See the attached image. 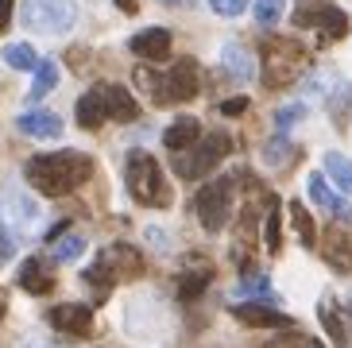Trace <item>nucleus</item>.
Here are the masks:
<instances>
[{"label": "nucleus", "instance_id": "obj_5", "mask_svg": "<svg viewBox=\"0 0 352 348\" xmlns=\"http://www.w3.org/2000/svg\"><path fill=\"white\" fill-rule=\"evenodd\" d=\"M124 178H128V194L140 205H151V209H166V205H170V186H166V178H163V166H159L147 151L128 155Z\"/></svg>", "mask_w": 352, "mask_h": 348}, {"label": "nucleus", "instance_id": "obj_23", "mask_svg": "<svg viewBox=\"0 0 352 348\" xmlns=\"http://www.w3.org/2000/svg\"><path fill=\"white\" fill-rule=\"evenodd\" d=\"M263 244H267L271 256H279L283 248V213H279V202L267 197V217H263Z\"/></svg>", "mask_w": 352, "mask_h": 348}, {"label": "nucleus", "instance_id": "obj_4", "mask_svg": "<svg viewBox=\"0 0 352 348\" xmlns=\"http://www.w3.org/2000/svg\"><path fill=\"white\" fill-rule=\"evenodd\" d=\"M140 275H144V256L132 244H109L97 256L94 267H85L82 279L97 290V298H104L113 290V283H120V279H140Z\"/></svg>", "mask_w": 352, "mask_h": 348}, {"label": "nucleus", "instance_id": "obj_26", "mask_svg": "<svg viewBox=\"0 0 352 348\" xmlns=\"http://www.w3.org/2000/svg\"><path fill=\"white\" fill-rule=\"evenodd\" d=\"M0 58H4V66H12V70H35V66H39L32 43H8V47L0 51Z\"/></svg>", "mask_w": 352, "mask_h": 348}, {"label": "nucleus", "instance_id": "obj_10", "mask_svg": "<svg viewBox=\"0 0 352 348\" xmlns=\"http://www.w3.org/2000/svg\"><path fill=\"white\" fill-rule=\"evenodd\" d=\"M35 217H39V209H35L32 197H23L20 190H4L0 194V221L12 225V232H28L35 225Z\"/></svg>", "mask_w": 352, "mask_h": 348}, {"label": "nucleus", "instance_id": "obj_3", "mask_svg": "<svg viewBox=\"0 0 352 348\" xmlns=\"http://www.w3.org/2000/svg\"><path fill=\"white\" fill-rule=\"evenodd\" d=\"M302 70H306V51H302V43L287 39V35H267V39H263L259 78H263L267 89H287Z\"/></svg>", "mask_w": 352, "mask_h": 348}, {"label": "nucleus", "instance_id": "obj_35", "mask_svg": "<svg viewBox=\"0 0 352 348\" xmlns=\"http://www.w3.org/2000/svg\"><path fill=\"white\" fill-rule=\"evenodd\" d=\"M287 151H290V144L279 135V140H271V144H267V151H263V163H267V166H283V163H287Z\"/></svg>", "mask_w": 352, "mask_h": 348}, {"label": "nucleus", "instance_id": "obj_1", "mask_svg": "<svg viewBox=\"0 0 352 348\" xmlns=\"http://www.w3.org/2000/svg\"><path fill=\"white\" fill-rule=\"evenodd\" d=\"M94 159L85 151H51V155H32L23 166V178L39 190L43 197H66L78 186L89 182Z\"/></svg>", "mask_w": 352, "mask_h": 348}, {"label": "nucleus", "instance_id": "obj_18", "mask_svg": "<svg viewBox=\"0 0 352 348\" xmlns=\"http://www.w3.org/2000/svg\"><path fill=\"white\" fill-rule=\"evenodd\" d=\"M16 128H20L23 135H32V140H58V135H63V120L54 113H43V109L23 113L20 120H16Z\"/></svg>", "mask_w": 352, "mask_h": 348}, {"label": "nucleus", "instance_id": "obj_33", "mask_svg": "<svg viewBox=\"0 0 352 348\" xmlns=\"http://www.w3.org/2000/svg\"><path fill=\"white\" fill-rule=\"evenodd\" d=\"M302 116H306V105H302V101L283 105L279 113H275V128H279V132H290V128H294V124L302 120Z\"/></svg>", "mask_w": 352, "mask_h": 348}, {"label": "nucleus", "instance_id": "obj_16", "mask_svg": "<svg viewBox=\"0 0 352 348\" xmlns=\"http://www.w3.org/2000/svg\"><path fill=\"white\" fill-rule=\"evenodd\" d=\"M321 256L329 259L337 271H352V232H344V228H325V236H321Z\"/></svg>", "mask_w": 352, "mask_h": 348}, {"label": "nucleus", "instance_id": "obj_21", "mask_svg": "<svg viewBox=\"0 0 352 348\" xmlns=\"http://www.w3.org/2000/svg\"><path fill=\"white\" fill-rule=\"evenodd\" d=\"M221 66H225V74H232V78H240V82H248V78H256L252 54L244 51L240 43H228L225 51H221Z\"/></svg>", "mask_w": 352, "mask_h": 348}, {"label": "nucleus", "instance_id": "obj_41", "mask_svg": "<svg viewBox=\"0 0 352 348\" xmlns=\"http://www.w3.org/2000/svg\"><path fill=\"white\" fill-rule=\"evenodd\" d=\"M159 4H170V8H182V4H190V0H159Z\"/></svg>", "mask_w": 352, "mask_h": 348}, {"label": "nucleus", "instance_id": "obj_34", "mask_svg": "<svg viewBox=\"0 0 352 348\" xmlns=\"http://www.w3.org/2000/svg\"><path fill=\"white\" fill-rule=\"evenodd\" d=\"M252 0H209V8L217 12V16H228V20H236V16H244L248 12Z\"/></svg>", "mask_w": 352, "mask_h": 348}, {"label": "nucleus", "instance_id": "obj_36", "mask_svg": "<svg viewBox=\"0 0 352 348\" xmlns=\"http://www.w3.org/2000/svg\"><path fill=\"white\" fill-rule=\"evenodd\" d=\"M267 348H321L314 337H302V333H294V337H283V340H275V345H267Z\"/></svg>", "mask_w": 352, "mask_h": 348}, {"label": "nucleus", "instance_id": "obj_42", "mask_svg": "<svg viewBox=\"0 0 352 348\" xmlns=\"http://www.w3.org/2000/svg\"><path fill=\"white\" fill-rule=\"evenodd\" d=\"M4 309H8V302H4V294H0V318H4Z\"/></svg>", "mask_w": 352, "mask_h": 348}, {"label": "nucleus", "instance_id": "obj_24", "mask_svg": "<svg viewBox=\"0 0 352 348\" xmlns=\"http://www.w3.org/2000/svg\"><path fill=\"white\" fill-rule=\"evenodd\" d=\"M325 174L337 182L341 194L352 197V159H344L341 151H329V155H325Z\"/></svg>", "mask_w": 352, "mask_h": 348}, {"label": "nucleus", "instance_id": "obj_11", "mask_svg": "<svg viewBox=\"0 0 352 348\" xmlns=\"http://www.w3.org/2000/svg\"><path fill=\"white\" fill-rule=\"evenodd\" d=\"M128 47H132L135 58L163 62L166 54H170V31L166 28H144V31H135L132 39H128Z\"/></svg>", "mask_w": 352, "mask_h": 348}, {"label": "nucleus", "instance_id": "obj_19", "mask_svg": "<svg viewBox=\"0 0 352 348\" xmlns=\"http://www.w3.org/2000/svg\"><path fill=\"white\" fill-rule=\"evenodd\" d=\"M197 140H201V124L194 120V116H178L170 128L163 132V144H166V151H186V147H194Z\"/></svg>", "mask_w": 352, "mask_h": 348}, {"label": "nucleus", "instance_id": "obj_38", "mask_svg": "<svg viewBox=\"0 0 352 348\" xmlns=\"http://www.w3.org/2000/svg\"><path fill=\"white\" fill-rule=\"evenodd\" d=\"M221 113H225V116H240V113H248V97H232V101H221Z\"/></svg>", "mask_w": 352, "mask_h": 348}, {"label": "nucleus", "instance_id": "obj_15", "mask_svg": "<svg viewBox=\"0 0 352 348\" xmlns=\"http://www.w3.org/2000/svg\"><path fill=\"white\" fill-rule=\"evenodd\" d=\"M16 283H20L28 294H51V290H54V271L43 263L39 256H32V259H23V263H20Z\"/></svg>", "mask_w": 352, "mask_h": 348}, {"label": "nucleus", "instance_id": "obj_27", "mask_svg": "<svg viewBox=\"0 0 352 348\" xmlns=\"http://www.w3.org/2000/svg\"><path fill=\"white\" fill-rule=\"evenodd\" d=\"M290 225H294V232H298V240L306 248L318 244V228H314V217L306 213V205L302 202H290Z\"/></svg>", "mask_w": 352, "mask_h": 348}, {"label": "nucleus", "instance_id": "obj_13", "mask_svg": "<svg viewBox=\"0 0 352 348\" xmlns=\"http://www.w3.org/2000/svg\"><path fill=\"white\" fill-rule=\"evenodd\" d=\"M318 318H321V325H325V333H329V340L337 348H349V309H341L337 306V298H321L318 302Z\"/></svg>", "mask_w": 352, "mask_h": 348}, {"label": "nucleus", "instance_id": "obj_25", "mask_svg": "<svg viewBox=\"0 0 352 348\" xmlns=\"http://www.w3.org/2000/svg\"><path fill=\"white\" fill-rule=\"evenodd\" d=\"M314 28H321L329 39H344L349 35V16H344L341 8H333V4H325V8L318 12V20H314Z\"/></svg>", "mask_w": 352, "mask_h": 348}, {"label": "nucleus", "instance_id": "obj_2", "mask_svg": "<svg viewBox=\"0 0 352 348\" xmlns=\"http://www.w3.org/2000/svg\"><path fill=\"white\" fill-rule=\"evenodd\" d=\"M135 85L140 89H151L155 93V105H182V101H194L197 97V85H201V70H197L194 58H178L163 78L140 70L135 74Z\"/></svg>", "mask_w": 352, "mask_h": 348}, {"label": "nucleus", "instance_id": "obj_28", "mask_svg": "<svg viewBox=\"0 0 352 348\" xmlns=\"http://www.w3.org/2000/svg\"><path fill=\"white\" fill-rule=\"evenodd\" d=\"M58 85V66H54V58H43L39 66H35V85H32V97L35 101H43L47 93Z\"/></svg>", "mask_w": 352, "mask_h": 348}, {"label": "nucleus", "instance_id": "obj_32", "mask_svg": "<svg viewBox=\"0 0 352 348\" xmlns=\"http://www.w3.org/2000/svg\"><path fill=\"white\" fill-rule=\"evenodd\" d=\"M283 16V0H256V23L259 28H275Z\"/></svg>", "mask_w": 352, "mask_h": 348}, {"label": "nucleus", "instance_id": "obj_37", "mask_svg": "<svg viewBox=\"0 0 352 348\" xmlns=\"http://www.w3.org/2000/svg\"><path fill=\"white\" fill-rule=\"evenodd\" d=\"M12 252H16V240H12L8 225L0 221V263H8V259H12Z\"/></svg>", "mask_w": 352, "mask_h": 348}, {"label": "nucleus", "instance_id": "obj_8", "mask_svg": "<svg viewBox=\"0 0 352 348\" xmlns=\"http://www.w3.org/2000/svg\"><path fill=\"white\" fill-rule=\"evenodd\" d=\"M20 20H23V28L43 31V35H63V31L74 28L78 12H74L70 0H23Z\"/></svg>", "mask_w": 352, "mask_h": 348}, {"label": "nucleus", "instance_id": "obj_14", "mask_svg": "<svg viewBox=\"0 0 352 348\" xmlns=\"http://www.w3.org/2000/svg\"><path fill=\"white\" fill-rule=\"evenodd\" d=\"M232 314H236V321H244L252 329H290L287 314H279L271 306H259V302H240V306H232Z\"/></svg>", "mask_w": 352, "mask_h": 348}, {"label": "nucleus", "instance_id": "obj_40", "mask_svg": "<svg viewBox=\"0 0 352 348\" xmlns=\"http://www.w3.org/2000/svg\"><path fill=\"white\" fill-rule=\"evenodd\" d=\"M120 4V12H135V0H116Z\"/></svg>", "mask_w": 352, "mask_h": 348}, {"label": "nucleus", "instance_id": "obj_20", "mask_svg": "<svg viewBox=\"0 0 352 348\" xmlns=\"http://www.w3.org/2000/svg\"><path fill=\"white\" fill-rule=\"evenodd\" d=\"M325 109L337 120V128H344V120L352 116V85L341 82V78H333V89L325 93Z\"/></svg>", "mask_w": 352, "mask_h": 348}, {"label": "nucleus", "instance_id": "obj_6", "mask_svg": "<svg viewBox=\"0 0 352 348\" xmlns=\"http://www.w3.org/2000/svg\"><path fill=\"white\" fill-rule=\"evenodd\" d=\"M228 151H232V140H228L225 132H213V135H206V140H197L194 147L175 155V174L186 178V182H197V178H206Z\"/></svg>", "mask_w": 352, "mask_h": 348}, {"label": "nucleus", "instance_id": "obj_39", "mask_svg": "<svg viewBox=\"0 0 352 348\" xmlns=\"http://www.w3.org/2000/svg\"><path fill=\"white\" fill-rule=\"evenodd\" d=\"M12 4H16V0H0V31L8 28V20H12Z\"/></svg>", "mask_w": 352, "mask_h": 348}, {"label": "nucleus", "instance_id": "obj_7", "mask_svg": "<svg viewBox=\"0 0 352 348\" xmlns=\"http://www.w3.org/2000/svg\"><path fill=\"white\" fill-rule=\"evenodd\" d=\"M232 178H213L194 194V213L197 221L206 225V232H221L228 225V213H232Z\"/></svg>", "mask_w": 352, "mask_h": 348}, {"label": "nucleus", "instance_id": "obj_22", "mask_svg": "<svg viewBox=\"0 0 352 348\" xmlns=\"http://www.w3.org/2000/svg\"><path fill=\"white\" fill-rule=\"evenodd\" d=\"M74 113H78V124H82V128H89V132H97V128L109 120V113H104V101H101V93H97V89L85 93Z\"/></svg>", "mask_w": 352, "mask_h": 348}, {"label": "nucleus", "instance_id": "obj_12", "mask_svg": "<svg viewBox=\"0 0 352 348\" xmlns=\"http://www.w3.org/2000/svg\"><path fill=\"white\" fill-rule=\"evenodd\" d=\"M97 93H101L104 101V113H109V120H120V124H132L135 116H140V101H135V93H128L124 85H97Z\"/></svg>", "mask_w": 352, "mask_h": 348}, {"label": "nucleus", "instance_id": "obj_29", "mask_svg": "<svg viewBox=\"0 0 352 348\" xmlns=\"http://www.w3.org/2000/svg\"><path fill=\"white\" fill-rule=\"evenodd\" d=\"M209 279H213L209 263L201 267V271H186V275H182V283H178V298H182V302H194V298L209 287Z\"/></svg>", "mask_w": 352, "mask_h": 348}, {"label": "nucleus", "instance_id": "obj_30", "mask_svg": "<svg viewBox=\"0 0 352 348\" xmlns=\"http://www.w3.org/2000/svg\"><path fill=\"white\" fill-rule=\"evenodd\" d=\"M236 298H263V302H275V294H271V283L263 271H256V275H248L244 283L236 287Z\"/></svg>", "mask_w": 352, "mask_h": 348}, {"label": "nucleus", "instance_id": "obj_9", "mask_svg": "<svg viewBox=\"0 0 352 348\" xmlns=\"http://www.w3.org/2000/svg\"><path fill=\"white\" fill-rule=\"evenodd\" d=\"M47 321L58 333H66V337H85L94 329V309L85 306V302H63V306L47 309Z\"/></svg>", "mask_w": 352, "mask_h": 348}, {"label": "nucleus", "instance_id": "obj_17", "mask_svg": "<svg viewBox=\"0 0 352 348\" xmlns=\"http://www.w3.org/2000/svg\"><path fill=\"white\" fill-rule=\"evenodd\" d=\"M310 202L314 205H321V209H325V213H333L337 217V221H352V205L344 202V197H337L329 190V182H325V178H321V174H310Z\"/></svg>", "mask_w": 352, "mask_h": 348}, {"label": "nucleus", "instance_id": "obj_31", "mask_svg": "<svg viewBox=\"0 0 352 348\" xmlns=\"http://www.w3.org/2000/svg\"><path fill=\"white\" fill-rule=\"evenodd\" d=\"M54 244V259H58V263H70V259H78L85 252V240L78 232H70V236H54L51 240Z\"/></svg>", "mask_w": 352, "mask_h": 348}, {"label": "nucleus", "instance_id": "obj_43", "mask_svg": "<svg viewBox=\"0 0 352 348\" xmlns=\"http://www.w3.org/2000/svg\"><path fill=\"white\" fill-rule=\"evenodd\" d=\"M349 306H352V294H349Z\"/></svg>", "mask_w": 352, "mask_h": 348}]
</instances>
